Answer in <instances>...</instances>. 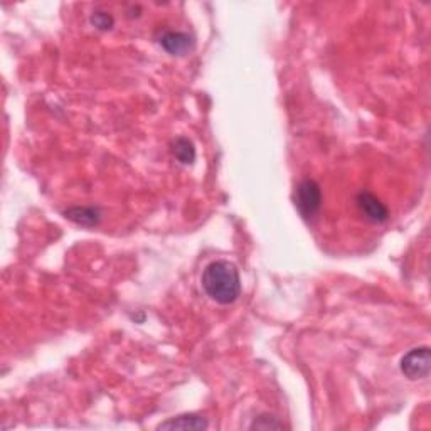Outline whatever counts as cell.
<instances>
[{
  "instance_id": "9",
  "label": "cell",
  "mask_w": 431,
  "mask_h": 431,
  "mask_svg": "<svg viewBox=\"0 0 431 431\" xmlns=\"http://www.w3.org/2000/svg\"><path fill=\"white\" fill-rule=\"evenodd\" d=\"M250 428L251 430H281L283 423H280L275 416L262 415V416L256 418L253 423H251Z\"/></svg>"
},
{
  "instance_id": "1",
  "label": "cell",
  "mask_w": 431,
  "mask_h": 431,
  "mask_svg": "<svg viewBox=\"0 0 431 431\" xmlns=\"http://www.w3.org/2000/svg\"><path fill=\"white\" fill-rule=\"evenodd\" d=\"M202 289L216 303H235L241 293L240 272L228 259L209 263L202 273Z\"/></svg>"
},
{
  "instance_id": "3",
  "label": "cell",
  "mask_w": 431,
  "mask_h": 431,
  "mask_svg": "<svg viewBox=\"0 0 431 431\" xmlns=\"http://www.w3.org/2000/svg\"><path fill=\"white\" fill-rule=\"evenodd\" d=\"M431 371V352L430 347H416L410 350L401 359V372L408 379L418 381L430 376Z\"/></svg>"
},
{
  "instance_id": "8",
  "label": "cell",
  "mask_w": 431,
  "mask_h": 431,
  "mask_svg": "<svg viewBox=\"0 0 431 431\" xmlns=\"http://www.w3.org/2000/svg\"><path fill=\"white\" fill-rule=\"evenodd\" d=\"M172 154H174L175 159L181 162V164L191 165L192 162L196 160L194 143H192L186 137H179L172 145Z\"/></svg>"
},
{
  "instance_id": "2",
  "label": "cell",
  "mask_w": 431,
  "mask_h": 431,
  "mask_svg": "<svg viewBox=\"0 0 431 431\" xmlns=\"http://www.w3.org/2000/svg\"><path fill=\"white\" fill-rule=\"evenodd\" d=\"M295 208L305 219H312L318 213L322 206V191L320 186L313 179H303L295 187Z\"/></svg>"
},
{
  "instance_id": "7",
  "label": "cell",
  "mask_w": 431,
  "mask_h": 431,
  "mask_svg": "<svg viewBox=\"0 0 431 431\" xmlns=\"http://www.w3.org/2000/svg\"><path fill=\"white\" fill-rule=\"evenodd\" d=\"M66 218L79 224V226H96L100 223L101 214L98 208H71L66 211Z\"/></svg>"
},
{
  "instance_id": "5",
  "label": "cell",
  "mask_w": 431,
  "mask_h": 431,
  "mask_svg": "<svg viewBox=\"0 0 431 431\" xmlns=\"http://www.w3.org/2000/svg\"><path fill=\"white\" fill-rule=\"evenodd\" d=\"M159 43L172 56L187 54L194 46V40H192L191 35L187 33H179V30H167V33H164Z\"/></svg>"
},
{
  "instance_id": "10",
  "label": "cell",
  "mask_w": 431,
  "mask_h": 431,
  "mask_svg": "<svg viewBox=\"0 0 431 431\" xmlns=\"http://www.w3.org/2000/svg\"><path fill=\"white\" fill-rule=\"evenodd\" d=\"M91 24L100 30H110L113 27L115 21L110 13L106 12H94L91 16Z\"/></svg>"
},
{
  "instance_id": "4",
  "label": "cell",
  "mask_w": 431,
  "mask_h": 431,
  "mask_svg": "<svg viewBox=\"0 0 431 431\" xmlns=\"http://www.w3.org/2000/svg\"><path fill=\"white\" fill-rule=\"evenodd\" d=\"M356 204L364 218L369 223H384L389 218V209L379 197L369 191H361L356 197Z\"/></svg>"
},
{
  "instance_id": "6",
  "label": "cell",
  "mask_w": 431,
  "mask_h": 431,
  "mask_svg": "<svg viewBox=\"0 0 431 431\" xmlns=\"http://www.w3.org/2000/svg\"><path fill=\"white\" fill-rule=\"evenodd\" d=\"M208 421L199 415H181L159 425V430H206Z\"/></svg>"
}]
</instances>
